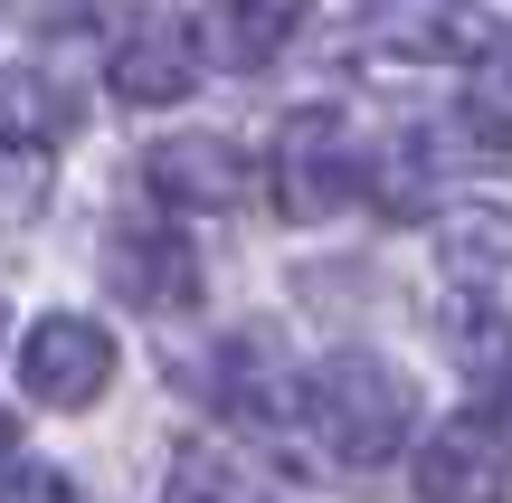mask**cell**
Returning a JSON list of instances; mask_svg holds the SVG:
<instances>
[{"mask_svg": "<svg viewBox=\"0 0 512 503\" xmlns=\"http://www.w3.org/2000/svg\"><path fill=\"white\" fill-rule=\"evenodd\" d=\"M304 418H313V437H323L342 466H389V456L408 447L418 399H408V380L389 371L380 352H332L323 371H304Z\"/></svg>", "mask_w": 512, "mask_h": 503, "instance_id": "6da1fadb", "label": "cell"}, {"mask_svg": "<svg viewBox=\"0 0 512 503\" xmlns=\"http://www.w3.org/2000/svg\"><path fill=\"white\" fill-rule=\"evenodd\" d=\"M370 190V152L351 143V124L332 105L313 114H285V133H275V209L285 219H332V209H351Z\"/></svg>", "mask_w": 512, "mask_h": 503, "instance_id": "7a4b0ae2", "label": "cell"}, {"mask_svg": "<svg viewBox=\"0 0 512 503\" xmlns=\"http://www.w3.org/2000/svg\"><path fill=\"white\" fill-rule=\"evenodd\" d=\"M484 38L494 29L475 0H361L351 10V48L389 57V67H465Z\"/></svg>", "mask_w": 512, "mask_h": 503, "instance_id": "3957f363", "label": "cell"}, {"mask_svg": "<svg viewBox=\"0 0 512 503\" xmlns=\"http://www.w3.org/2000/svg\"><path fill=\"white\" fill-rule=\"evenodd\" d=\"M114 333L86 314H38L29 342H19V390L38 399V409H95V399L114 390Z\"/></svg>", "mask_w": 512, "mask_h": 503, "instance_id": "277c9868", "label": "cell"}, {"mask_svg": "<svg viewBox=\"0 0 512 503\" xmlns=\"http://www.w3.org/2000/svg\"><path fill=\"white\" fill-rule=\"evenodd\" d=\"M418 503H503L512 494V437L494 409H456L437 437L418 447Z\"/></svg>", "mask_w": 512, "mask_h": 503, "instance_id": "5b68a950", "label": "cell"}, {"mask_svg": "<svg viewBox=\"0 0 512 503\" xmlns=\"http://www.w3.org/2000/svg\"><path fill=\"white\" fill-rule=\"evenodd\" d=\"M105 285L124 304H143V314H190L200 304V257L162 219H114L105 228Z\"/></svg>", "mask_w": 512, "mask_h": 503, "instance_id": "8992f818", "label": "cell"}, {"mask_svg": "<svg viewBox=\"0 0 512 503\" xmlns=\"http://www.w3.org/2000/svg\"><path fill=\"white\" fill-rule=\"evenodd\" d=\"M105 86L124 95V105H181V95L200 86V29L171 19V10L133 19L124 48H114V67H105Z\"/></svg>", "mask_w": 512, "mask_h": 503, "instance_id": "52a82bcc", "label": "cell"}, {"mask_svg": "<svg viewBox=\"0 0 512 503\" xmlns=\"http://www.w3.org/2000/svg\"><path fill=\"white\" fill-rule=\"evenodd\" d=\"M219 409H238L247 428H285V418H304V371H294V352L275 333H238L219 352Z\"/></svg>", "mask_w": 512, "mask_h": 503, "instance_id": "ba28073f", "label": "cell"}, {"mask_svg": "<svg viewBox=\"0 0 512 503\" xmlns=\"http://www.w3.org/2000/svg\"><path fill=\"white\" fill-rule=\"evenodd\" d=\"M238 143H219V133H171V143L143 152V190L162 209H238Z\"/></svg>", "mask_w": 512, "mask_h": 503, "instance_id": "9c48e42d", "label": "cell"}, {"mask_svg": "<svg viewBox=\"0 0 512 503\" xmlns=\"http://www.w3.org/2000/svg\"><path fill=\"white\" fill-rule=\"evenodd\" d=\"M304 10L313 0H209V48H219L228 67H266V57L294 48Z\"/></svg>", "mask_w": 512, "mask_h": 503, "instance_id": "30bf717a", "label": "cell"}, {"mask_svg": "<svg viewBox=\"0 0 512 503\" xmlns=\"http://www.w3.org/2000/svg\"><path fill=\"white\" fill-rule=\"evenodd\" d=\"M57 133H67V105L48 95V76L38 67H0V152H10V162H38Z\"/></svg>", "mask_w": 512, "mask_h": 503, "instance_id": "8fae6325", "label": "cell"}, {"mask_svg": "<svg viewBox=\"0 0 512 503\" xmlns=\"http://www.w3.org/2000/svg\"><path fill=\"white\" fill-rule=\"evenodd\" d=\"M162 503H256V475L219 437H181L171 447V475H162Z\"/></svg>", "mask_w": 512, "mask_h": 503, "instance_id": "7c38bea8", "label": "cell"}, {"mask_svg": "<svg viewBox=\"0 0 512 503\" xmlns=\"http://www.w3.org/2000/svg\"><path fill=\"white\" fill-rule=\"evenodd\" d=\"M465 133H475L484 152L512 143V29H494L475 48V86H465Z\"/></svg>", "mask_w": 512, "mask_h": 503, "instance_id": "4fadbf2b", "label": "cell"}, {"mask_svg": "<svg viewBox=\"0 0 512 503\" xmlns=\"http://www.w3.org/2000/svg\"><path fill=\"white\" fill-rule=\"evenodd\" d=\"M503 266H512V219H503V209H465V219H446V276L484 285V276H503Z\"/></svg>", "mask_w": 512, "mask_h": 503, "instance_id": "5bb4252c", "label": "cell"}, {"mask_svg": "<svg viewBox=\"0 0 512 503\" xmlns=\"http://www.w3.org/2000/svg\"><path fill=\"white\" fill-rule=\"evenodd\" d=\"M446 342H456V361H475V390H494L503 361H512V342H503V323H494V304H484V295L456 304V333H446Z\"/></svg>", "mask_w": 512, "mask_h": 503, "instance_id": "9a60e30c", "label": "cell"}, {"mask_svg": "<svg viewBox=\"0 0 512 503\" xmlns=\"http://www.w3.org/2000/svg\"><path fill=\"white\" fill-rule=\"evenodd\" d=\"M0 503H76V485L57 466H0Z\"/></svg>", "mask_w": 512, "mask_h": 503, "instance_id": "2e32d148", "label": "cell"}, {"mask_svg": "<svg viewBox=\"0 0 512 503\" xmlns=\"http://www.w3.org/2000/svg\"><path fill=\"white\" fill-rule=\"evenodd\" d=\"M0 466H10V428H0Z\"/></svg>", "mask_w": 512, "mask_h": 503, "instance_id": "e0dca14e", "label": "cell"}]
</instances>
